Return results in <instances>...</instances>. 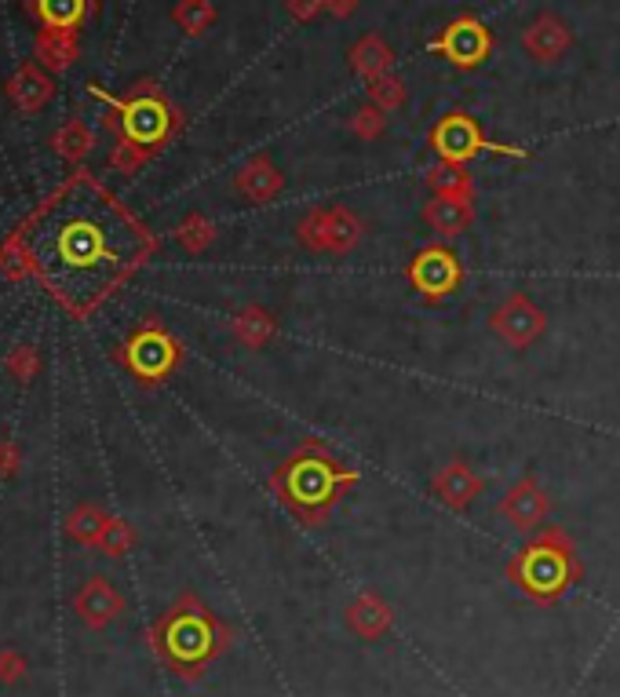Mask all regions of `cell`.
Listing matches in <instances>:
<instances>
[{
    "instance_id": "9a60e30c",
    "label": "cell",
    "mask_w": 620,
    "mask_h": 697,
    "mask_svg": "<svg viewBox=\"0 0 620 697\" xmlns=\"http://www.w3.org/2000/svg\"><path fill=\"white\" fill-rule=\"evenodd\" d=\"M91 0H30L33 16L45 22V30L56 33H73L85 22Z\"/></svg>"
},
{
    "instance_id": "5bb4252c",
    "label": "cell",
    "mask_w": 620,
    "mask_h": 697,
    "mask_svg": "<svg viewBox=\"0 0 620 697\" xmlns=\"http://www.w3.org/2000/svg\"><path fill=\"white\" fill-rule=\"evenodd\" d=\"M391 62H394V51L380 33H365L351 45V66L365 77V81H380V77H387Z\"/></svg>"
},
{
    "instance_id": "5b68a950",
    "label": "cell",
    "mask_w": 620,
    "mask_h": 697,
    "mask_svg": "<svg viewBox=\"0 0 620 697\" xmlns=\"http://www.w3.org/2000/svg\"><path fill=\"white\" fill-rule=\"evenodd\" d=\"M570 48H573V30L562 16H555V11H540V16H533L530 22H525L522 51L537 66H551V62L565 59L570 56Z\"/></svg>"
},
{
    "instance_id": "30bf717a",
    "label": "cell",
    "mask_w": 620,
    "mask_h": 697,
    "mask_svg": "<svg viewBox=\"0 0 620 697\" xmlns=\"http://www.w3.org/2000/svg\"><path fill=\"white\" fill-rule=\"evenodd\" d=\"M474 219V205L471 197H431V205L424 208V223L442 234V238H456V234H464Z\"/></svg>"
},
{
    "instance_id": "9c48e42d",
    "label": "cell",
    "mask_w": 620,
    "mask_h": 697,
    "mask_svg": "<svg viewBox=\"0 0 620 697\" xmlns=\"http://www.w3.org/2000/svg\"><path fill=\"white\" fill-rule=\"evenodd\" d=\"M394 621V613H391V602L387 599H380L376 591H362L358 599L347 607V625H351V632L354 636H362V639H380L391 628Z\"/></svg>"
},
{
    "instance_id": "6da1fadb",
    "label": "cell",
    "mask_w": 620,
    "mask_h": 697,
    "mask_svg": "<svg viewBox=\"0 0 620 697\" xmlns=\"http://www.w3.org/2000/svg\"><path fill=\"white\" fill-rule=\"evenodd\" d=\"M26 253L62 304L85 311L139 259L142 234L91 179H73L26 227Z\"/></svg>"
},
{
    "instance_id": "7a4b0ae2",
    "label": "cell",
    "mask_w": 620,
    "mask_h": 697,
    "mask_svg": "<svg viewBox=\"0 0 620 697\" xmlns=\"http://www.w3.org/2000/svg\"><path fill=\"white\" fill-rule=\"evenodd\" d=\"M296 238L311 253H333L347 256L362 238V219L347 205H318L296 223Z\"/></svg>"
},
{
    "instance_id": "3957f363",
    "label": "cell",
    "mask_w": 620,
    "mask_h": 697,
    "mask_svg": "<svg viewBox=\"0 0 620 697\" xmlns=\"http://www.w3.org/2000/svg\"><path fill=\"white\" fill-rule=\"evenodd\" d=\"M117 107V117H121V131L131 147H154V143H161L171 128V110L161 96H154V91H142V96H131L125 102L110 99Z\"/></svg>"
},
{
    "instance_id": "4316f807",
    "label": "cell",
    "mask_w": 620,
    "mask_h": 697,
    "mask_svg": "<svg viewBox=\"0 0 620 697\" xmlns=\"http://www.w3.org/2000/svg\"><path fill=\"white\" fill-rule=\"evenodd\" d=\"M354 8H358V0H325V11L328 16H336V19L354 16Z\"/></svg>"
},
{
    "instance_id": "2e32d148",
    "label": "cell",
    "mask_w": 620,
    "mask_h": 697,
    "mask_svg": "<svg viewBox=\"0 0 620 697\" xmlns=\"http://www.w3.org/2000/svg\"><path fill=\"white\" fill-rule=\"evenodd\" d=\"M413 278L424 293H450V288L456 285V259L450 253L431 248V253L420 256V263L413 267Z\"/></svg>"
},
{
    "instance_id": "7c38bea8",
    "label": "cell",
    "mask_w": 620,
    "mask_h": 697,
    "mask_svg": "<svg viewBox=\"0 0 620 697\" xmlns=\"http://www.w3.org/2000/svg\"><path fill=\"white\" fill-rule=\"evenodd\" d=\"M434 147L442 150V157H450V161H464L468 154L490 147V143H482L479 128H474L468 117L453 114L450 121H445L439 131H434Z\"/></svg>"
},
{
    "instance_id": "d4e9b609",
    "label": "cell",
    "mask_w": 620,
    "mask_h": 697,
    "mask_svg": "<svg viewBox=\"0 0 620 697\" xmlns=\"http://www.w3.org/2000/svg\"><path fill=\"white\" fill-rule=\"evenodd\" d=\"M325 11V0H288V16L299 22H314Z\"/></svg>"
},
{
    "instance_id": "8fae6325",
    "label": "cell",
    "mask_w": 620,
    "mask_h": 697,
    "mask_svg": "<svg viewBox=\"0 0 620 697\" xmlns=\"http://www.w3.org/2000/svg\"><path fill=\"white\" fill-rule=\"evenodd\" d=\"M234 187L242 190L248 202H270V197L282 194L285 176L274 168L270 157H253V161L242 165V173L234 176Z\"/></svg>"
},
{
    "instance_id": "277c9868",
    "label": "cell",
    "mask_w": 620,
    "mask_h": 697,
    "mask_svg": "<svg viewBox=\"0 0 620 697\" xmlns=\"http://www.w3.org/2000/svg\"><path fill=\"white\" fill-rule=\"evenodd\" d=\"M490 328H493L500 340H504L508 347L525 351L530 344H537L540 336H544L548 318H544V311H540L525 293H511L504 304L493 307Z\"/></svg>"
},
{
    "instance_id": "ba28073f",
    "label": "cell",
    "mask_w": 620,
    "mask_h": 697,
    "mask_svg": "<svg viewBox=\"0 0 620 697\" xmlns=\"http://www.w3.org/2000/svg\"><path fill=\"white\" fill-rule=\"evenodd\" d=\"M434 497L450 508H468L471 501H479L482 493V479L474 475V468H468L464 460H453V464L439 468V475L431 482Z\"/></svg>"
},
{
    "instance_id": "d6986e66",
    "label": "cell",
    "mask_w": 620,
    "mask_h": 697,
    "mask_svg": "<svg viewBox=\"0 0 620 697\" xmlns=\"http://www.w3.org/2000/svg\"><path fill=\"white\" fill-rule=\"evenodd\" d=\"M427 183H431L434 197H471V176H468L464 161L442 157V161L427 173Z\"/></svg>"
},
{
    "instance_id": "8992f818",
    "label": "cell",
    "mask_w": 620,
    "mask_h": 697,
    "mask_svg": "<svg viewBox=\"0 0 620 697\" xmlns=\"http://www.w3.org/2000/svg\"><path fill=\"white\" fill-rule=\"evenodd\" d=\"M555 541H548L525 551L522 556V567H525V577H522V588L525 591H537V596H555V591L565 588V562H570V551H559L551 548Z\"/></svg>"
},
{
    "instance_id": "44dd1931",
    "label": "cell",
    "mask_w": 620,
    "mask_h": 697,
    "mask_svg": "<svg viewBox=\"0 0 620 697\" xmlns=\"http://www.w3.org/2000/svg\"><path fill=\"white\" fill-rule=\"evenodd\" d=\"M213 19H216V11H213V4H208V0H179V8H176V22L183 26V30L187 33H205L208 26H213Z\"/></svg>"
},
{
    "instance_id": "7402d4cb",
    "label": "cell",
    "mask_w": 620,
    "mask_h": 697,
    "mask_svg": "<svg viewBox=\"0 0 620 697\" xmlns=\"http://www.w3.org/2000/svg\"><path fill=\"white\" fill-rule=\"evenodd\" d=\"M368 102H373V107H380L384 114L398 110L402 102H405V85L394 73L380 77V81H368Z\"/></svg>"
},
{
    "instance_id": "484cf974",
    "label": "cell",
    "mask_w": 620,
    "mask_h": 697,
    "mask_svg": "<svg viewBox=\"0 0 620 697\" xmlns=\"http://www.w3.org/2000/svg\"><path fill=\"white\" fill-rule=\"evenodd\" d=\"M59 143H62V150L66 154H85L88 150V136H85V128L81 125H70L59 136Z\"/></svg>"
},
{
    "instance_id": "603a6c76",
    "label": "cell",
    "mask_w": 620,
    "mask_h": 697,
    "mask_svg": "<svg viewBox=\"0 0 620 697\" xmlns=\"http://www.w3.org/2000/svg\"><path fill=\"white\" fill-rule=\"evenodd\" d=\"M37 51H41V59L51 66V70H62V66H70L73 59V37L70 33H56V30H48L41 37V45H37Z\"/></svg>"
},
{
    "instance_id": "e0dca14e",
    "label": "cell",
    "mask_w": 620,
    "mask_h": 697,
    "mask_svg": "<svg viewBox=\"0 0 620 697\" xmlns=\"http://www.w3.org/2000/svg\"><path fill=\"white\" fill-rule=\"evenodd\" d=\"M171 359H176V351H171L168 336L161 333H142L136 344H131V365L142 373V376H161Z\"/></svg>"
},
{
    "instance_id": "ac0fdd59",
    "label": "cell",
    "mask_w": 620,
    "mask_h": 697,
    "mask_svg": "<svg viewBox=\"0 0 620 697\" xmlns=\"http://www.w3.org/2000/svg\"><path fill=\"white\" fill-rule=\"evenodd\" d=\"M11 99L19 102L22 110H37L45 107V102L51 99V85L48 77L37 70V66H22V70L11 77Z\"/></svg>"
},
{
    "instance_id": "ffe728a7",
    "label": "cell",
    "mask_w": 620,
    "mask_h": 697,
    "mask_svg": "<svg viewBox=\"0 0 620 697\" xmlns=\"http://www.w3.org/2000/svg\"><path fill=\"white\" fill-rule=\"evenodd\" d=\"M234 333H237V340H242L245 347H263L274 336V318L267 311L248 307V311H242L234 318Z\"/></svg>"
},
{
    "instance_id": "52a82bcc",
    "label": "cell",
    "mask_w": 620,
    "mask_h": 697,
    "mask_svg": "<svg viewBox=\"0 0 620 697\" xmlns=\"http://www.w3.org/2000/svg\"><path fill=\"white\" fill-rule=\"evenodd\" d=\"M496 511H500V519L511 522V530L530 533L548 516V497H544V490H540L533 479H522V482L511 485L508 497L500 501Z\"/></svg>"
},
{
    "instance_id": "4fadbf2b",
    "label": "cell",
    "mask_w": 620,
    "mask_h": 697,
    "mask_svg": "<svg viewBox=\"0 0 620 697\" xmlns=\"http://www.w3.org/2000/svg\"><path fill=\"white\" fill-rule=\"evenodd\" d=\"M439 48H442L453 62L468 66V62H479V59L485 56V48H490V37H485V30H482L479 22H468V19H464V22L450 26V33L442 37Z\"/></svg>"
},
{
    "instance_id": "cb8c5ba5",
    "label": "cell",
    "mask_w": 620,
    "mask_h": 697,
    "mask_svg": "<svg viewBox=\"0 0 620 697\" xmlns=\"http://www.w3.org/2000/svg\"><path fill=\"white\" fill-rule=\"evenodd\" d=\"M354 136L358 139H365V143H373V139H380L387 131V114L380 110V107H373V102H365L362 110H354V117H351V125H347Z\"/></svg>"
}]
</instances>
